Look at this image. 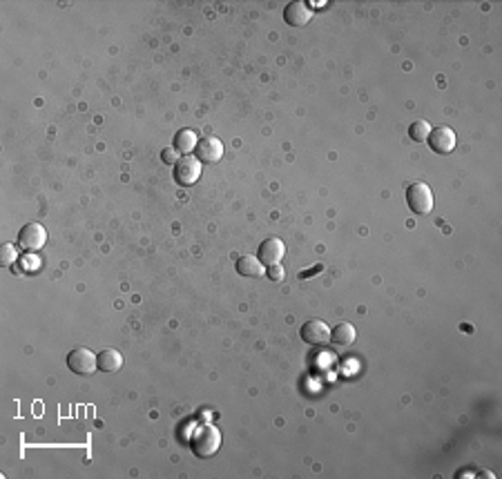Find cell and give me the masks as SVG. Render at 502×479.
Returning a JSON list of instances; mask_svg holds the SVG:
<instances>
[{"mask_svg":"<svg viewBox=\"0 0 502 479\" xmlns=\"http://www.w3.org/2000/svg\"><path fill=\"white\" fill-rule=\"evenodd\" d=\"M190 446H192L194 455L201 457V459H208V457L217 455V450L222 448V433H219L217 426L203 424L190 437Z\"/></svg>","mask_w":502,"mask_h":479,"instance_id":"1","label":"cell"},{"mask_svg":"<svg viewBox=\"0 0 502 479\" xmlns=\"http://www.w3.org/2000/svg\"><path fill=\"white\" fill-rule=\"evenodd\" d=\"M172 167H175L172 176H175V181L179 183L181 188L194 186V183L201 179V161H199L197 156H192V154L181 156Z\"/></svg>","mask_w":502,"mask_h":479,"instance_id":"2","label":"cell"},{"mask_svg":"<svg viewBox=\"0 0 502 479\" xmlns=\"http://www.w3.org/2000/svg\"><path fill=\"white\" fill-rule=\"evenodd\" d=\"M407 203L415 214H428L433 210V192L426 183H411L407 188Z\"/></svg>","mask_w":502,"mask_h":479,"instance_id":"3","label":"cell"},{"mask_svg":"<svg viewBox=\"0 0 502 479\" xmlns=\"http://www.w3.org/2000/svg\"><path fill=\"white\" fill-rule=\"evenodd\" d=\"M67 368L76 375H92L99 370V357L90 348H74L67 354Z\"/></svg>","mask_w":502,"mask_h":479,"instance_id":"4","label":"cell"},{"mask_svg":"<svg viewBox=\"0 0 502 479\" xmlns=\"http://www.w3.org/2000/svg\"><path fill=\"white\" fill-rule=\"evenodd\" d=\"M426 143L431 145V150L435 154L447 156V154H451L453 150H456L458 139H456V132H453L451 127L440 125V127H431V134H428Z\"/></svg>","mask_w":502,"mask_h":479,"instance_id":"5","label":"cell"},{"mask_svg":"<svg viewBox=\"0 0 502 479\" xmlns=\"http://www.w3.org/2000/svg\"><path fill=\"white\" fill-rule=\"evenodd\" d=\"M299 337L308 343V346H326L330 341V328L322 321V319H311V321H306L301 326Z\"/></svg>","mask_w":502,"mask_h":479,"instance_id":"6","label":"cell"},{"mask_svg":"<svg viewBox=\"0 0 502 479\" xmlns=\"http://www.w3.org/2000/svg\"><path fill=\"white\" fill-rule=\"evenodd\" d=\"M18 243H20V248H25V250H29V252L41 250L43 245L47 243V230H45L41 223H27V225H22L20 232H18Z\"/></svg>","mask_w":502,"mask_h":479,"instance_id":"7","label":"cell"},{"mask_svg":"<svg viewBox=\"0 0 502 479\" xmlns=\"http://www.w3.org/2000/svg\"><path fill=\"white\" fill-rule=\"evenodd\" d=\"M284 254H286V245H284V241L277 239V237H271V239L262 241L259 250H257V259L262 261L264 268H268V265L281 263V259H284Z\"/></svg>","mask_w":502,"mask_h":479,"instance_id":"8","label":"cell"},{"mask_svg":"<svg viewBox=\"0 0 502 479\" xmlns=\"http://www.w3.org/2000/svg\"><path fill=\"white\" fill-rule=\"evenodd\" d=\"M284 20L290 27H306L313 20V9L311 5H306L304 0H292L284 9Z\"/></svg>","mask_w":502,"mask_h":479,"instance_id":"9","label":"cell"},{"mask_svg":"<svg viewBox=\"0 0 502 479\" xmlns=\"http://www.w3.org/2000/svg\"><path fill=\"white\" fill-rule=\"evenodd\" d=\"M194 154H197L201 163H217V161H222V156H224V143L217 137H205L199 141Z\"/></svg>","mask_w":502,"mask_h":479,"instance_id":"10","label":"cell"},{"mask_svg":"<svg viewBox=\"0 0 502 479\" xmlns=\"http://www.w3.org/2000/svg\"><path fill=\"white\" fill-rule=\"evenodd\" d=\"M199 145V134L194 130H181L175 134V141H172V150L179 152L181 156H188L197 150Z\"/></svg>","mask_w":502,"mask_h":479,"instance_id":"11","label":"cell"},{"mask_svg":"<svg viewBox=\"0 0 502 479\" xmlns=\"http://www.w3.org/2000/svg\"><path fill=\"white\" fill-rule=\"evenodd\" d=\"M355 337H358V333H355V326L348 324V321H341V324H337L333 330H330V341H333L337 348L353 346Z\"/></svg>","mask_w":502,"mask_h":479,"instance_id":"12","label":"cell"},{"mask_svg":"<svg viewBox=\"0 0 502 479\" xmlns=\"http://www.w3.org/2000/svg\"><path fill=\"white\" fill-rule=\"evenodd\" d=\"M96 357H99V370L103 373H118L121 366H123V354L116 348H105Z\"/></svg>","mask_w":502,"mask_h":479,"instance_id":"13","label":"cell"},{"mask_svg":"<svg viewBox=\"0 0 502 479\" xmlns=\"http://www.w3.org/2000/svg\"><path fill=\"white\" fill-rule=\"evenodd\" d=\"M237 272L241 277H248V279H257V277H264L266 268L262 265V261L257 259V256H250V254H243L237 259Z\"/></svg>","mask_w":502,"mask_h":479,"instance_id":"14","label":"cell"},{"mask_svg":"<svg viewBox=\"0 0 502 479\" xmlns=\"http://www.w3.org/2000/svg\"><path fill=\"white\" fill-rule=\"evenodd\" d=\"M41 268H43L41 256H39V254H32V252L20 254V259H18L14 265H11V270H14L16 275H25V277H29V275H34V272H39Z\"/></svg>","mask_w":502,"mask_h":479,"instance_id":"15","label":"cell"},{"mask_svg":"<svg viewBox=\"0 0 502 479\" xmlns=\"http://www.w3.org/2000/svg\"><path fill=\"white\" fill-rule=\"evenodd\" d=\"M428 134H431V125H428L426 120H413V123H411L409 137H411L415 143H426Z\"/></svg>","mask_w":502,"mask_h":479,"instance_id":"16","label":"cell"},{"mask_svg":"<svg viewBox=\"0 0 502 479\" xmlns=\"http://www.w3.org/2000/svg\"><path fill=\"white\" fill-rule=\"evenodd\" d=\"M18 259H20V256H18L16 245L14 243H5L3 250H0V263H3V265H14Z\"/></svg>","mask_w":502,"mask_h":479,"instance_id":"17","label":"cell"},{"mask_svg":"<svg viewBox=\"0 0 502 479\" xmlns=\"http://www.w3.org/2000/svg\"><path fill=\"white\" fill-rule=\"evenodd\" d=\"M266 277L271 279V281H281V279H284V268H281V263L268 265L266 268Z\"/></svg>","mask_w":502,"mask_h":479,"instance_id":"18","label":"cell"},{"mask_svg":"<svg viewBox=\"0 0 502 479\" xmlns=\"http://www.w3.org/2000/svg\"><path fill=\"white\" fill-rule=\"evenodd\" d=\"M161 158H163V163H168V165H175V163L179 161V158H181V154H179V152H175V150H163Z\"/></svg>","mask_w":502,"mask_h":479,"instance_id":"19","label":"cell"}]
</instances>
